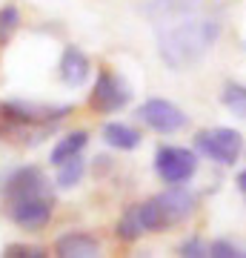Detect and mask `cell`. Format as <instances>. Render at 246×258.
<instances>
[{"label":"cell","mask_w":246,"mask_h":258,"mask_svg":"<svg viewBox=\"0 0 246 258\" xmlns=\"http://www.w3.org/2000/svg\"><path fill=\"white\" fill-rule=\"evenodd\" d=\"M157 6L163 9V15L155 18L157 29H160V35H157L160 57L172 69L195 66L215 43L218 20L198 15L195 9H186L178 0H157Z\"/></svg>","instance_id":"cell-1"},{"label":"cell","mask_w":246,"mask_h":258,"mask_svg":"<svg viewBox=\"0 0 246 258\" xmlns=\"http://www.w3.org/2000/svg\"><path fill=\"white\" fill-rule=\"evenodd\" d=\"M72 103H35V101H3L0 103V141L40 144L52 129L72 115Z\"/></svg>","instance_id":"cell-2"},{"label":"cell","mask_w":246,"mask_h":258,"mask_svg":"<svg viewBox=\"0 0 246 258\" xmlns=\"http://www.w3.org/2000/svg\"><path fill=\"white\" fill-rule=\"evenodd\" d=\"M195 207H198V195L192 192V189H186L183 184H175L166 192L137 204L146 232H163L169 227H178V224L186 221L195 212Z\"/></svg>","instance_id":"cell-3"},{"label":"cell","mask_w":246,"mask_h":258,"mask_svg":"<svg viewBox=\"0 0 246 258\" xmlns=\"http://www.w3.org/2000/svg\"><path fill=\"white\" fill-rule=\"evenodd\" d=\"M195 152L209 158L215 164H235L243 152V135L237 129L229 126H215V129H201L195 135Z\"/></svg>","instance_id":"cell-4"},{"label":"cell","mask_w":246,"mask_h":258,"mask_svg":"<svg viewBox=\"0 0 246 258\" xmlns=\"http://www.w3.org/2000/svg\"><path fill=\"white\" fill-rule=\"evenodd\" d=\"M132 101V89L129 83L115 75L112 69H98V78H95V86L89 92V106L98 115H112V112H120L126 103Z\"/></svg>","instance_id":"cell-5"},{"label":"cell","mask_w":246,"mask_h":258,"mask_svg":"<svg viewBox=\"0 0 246 258\" xmlns=\"http://www.w3.org/2000/svg\"><path fill=\"white\" fill-rule=\"evenodd\" d=\"M49 192V181H46L43 169L35 164H23L9 169L6 175L0 178V198L3 204H15L32 195H43Z\"/></svg>","instance_id":"cell-6"},{"label":"cell","mask_w":246,"mask_h":258,"mask_svg":"<svg viewBox=\"0 0 246 258\" xmlns=\"http://www.w3.org/2000/svg\"><path fill=\"white\" fill-rule=\"evenodd\" d=\"M137 120L157 135H172L189 123V115L166 98H149L137 106Z\"/></svg>","instance_id":"cell-7"},{"label":"cell","mask_w":246,"mask_h":258,"mask_svg":"<svg viewBox=\"0 0 246 258\" xmlns=\"http://www.w3.org/2000/svg\"><path fill=\"white\" fill-rule=\"evenodd\" d=\"M6 212H9V221L15 227L26 232H40L43 227H49L52 215H55V198H52V192L32 195L23 201L6 204Z\"/></svg>","instance_id":"cell-8"},{"label":"cell","mask_w":246,"mask_h":258,"mask_svg":"<svg viewBox=\"0 0 246 258\" xmlns=\"http://www.w3.org/2000/svg\"><path fill=\"white\" fill-rule=\"evenodd\" d=\"M198 169V155L183 147H157L155 149V172L163 184H186Z\"/></svg>","instance_id":"cell-9"},{"label":"cell","mask_w":246,"mask_h":258,"mask_svg":"<svg viewBox=\"0 0 246 258\" xmlns=\"http://www.w3.org/2000/svg\"><path fill=\"white\" fill-rule=\"evenodd\" d=\"M55 255L57 258H98L101 255V238L83 230H72L63 232L55 241Z\"/></svg>","instance_id":"cell-10"},{"label":"cell","mask_w":246,"mask_h":258,"mask_svg":"<svg viewBox=\"0 0 246 258\" xmlns=\"http://www.w3.org/2000/svg\"><path fill=\"white\" fill-rule=\"evenodd\" d=\"M57 75H60V81H63L66 86L77 89V86H83V83L89 81V75H92V60L86 57V52H83V49L66 46L63 52H60Z\"/></svg>","instance_id":"cell-11"},{"label":"cell","mask_w":246,"mask_h":258,"mask_svg":"<svg viewBox=\"0 0 246 258\" xmlns=\"http://www.w3.org/2000/svg\"><path fill=\"white\" fill-rule=\"evenodd\" d=\"M101 138L106 147L118 149V152H132V149L140 147V132L129 123H120V120H109L103 123L101 129Z\"/></svg>","instance_id":"cell-12"},{"label":"cell","mask_w":246,"mask_h":258,"mask_svg":"<svg viewBox=\"0 0 246 258\" xmlns=\"http://www.w3.org/2000/svg\"><path fill=\"white\" fill-rule=\"evenodd\" d=\"M86 144H89V132H86V129L66 132L63 138L52 147V152H49V164L60 166L63 161H69V158H74V155H80L83 149H86Z\"/></svg>","instance_id":"cell-13"},{"label":"cell","mask_w":246,"mask_h":258,"mask_svg":"<svg viewBox=\"0 0 246 258\" xmlns=\"http://www.w3.org/2000/svg\"><path fill=\"white\" fill-rule=\"evenodd\" d=\"M143 232H146V227H143V221H140V210H137V204H132V207L123 210V215H120L118 224H115V235H118L123 244H135Z\"/></svg>","instance_id":"cell-14"},{"label":"cell","mask_w":246,"mask_h":258,"mask_svg":"<svg viewBox=\"0 0 246 258\" xmlns=\"http://www.w3.org/2000/svg\"><path fill=\"white\" fill-rule=\"evenodd\" d=\"M83 175H86V161H83L80 155H74V158H69V161H63V164L57 166L55 184L60 186V189H72V186H77L83 181Z\"/></svg>","instance_id":"cell-15"},{"label":"cell","mask_w":246,"mask_h":258,"mask_svg":"<svg viewBox=\"0 0 246 258\" xmlns=\"http://www.w3.org/2000/svg\"><path fill=\"white\" fill-rule=\"evenodd\" d=\"M220 103L226 106L235 118L246 120V86L243 83H223V92H220Z\"/></svg>","instance_id":"cell-16"},{"label":"cell","mask_w":246,"mask_h":258,"mask_svg":"<svg viewBox=\"0 0 246 258\" xmlns=\"http://www.w3.org/2000/svg\"><path fill=\"white\" fill-rule=\"evenodd\" d=\"M20 23H23V18H20L18 6H15V3H3V6H0V49L18 35Z\"/></svg>","instance_id":"cell-17"},{"label":"cell","mask_w":246,"mask_h":258,"mask_svg":"<svg viewBox=\"0 0 246 258\" xmlns=\"http://www.w3.org/2000/svg\"><path fill=\"white\" fill-rule=\"evenodd\" d=\"M46 247H35V244H9L3 249V258H46Z\"/></svg>","instance_id":"cell-18"},{"label":"cell","mask_w":246,"mask_h":258,"mask_svg":"<svg viewBox=\"0 0 246 258\" xmlns=\"http://www.w3.org/2000/svg\"><path fill=\"white\" fill-rule=\"evenodd\" d=\"M178 255H183V258H206L209 255V244L203 238H186L178 247Z\"/></svg>","instance_id":"cell-19"},{"label":"cell","mask_w":246,"mask_h":258,"mask_svg":"<svg viewBox=\"0 0 246 258\" xmlns=\"http://www.w3.org/2000/svg\"><path fill=\"white\" fill-rule=\"evenodd\" d=\"M209 255L212 258H237L240 252H237V247L232 244V241L218 238V241H212V244H209Z\"/></svg>","instance_id":"cell-20"},{"label":"cell","mask_w":246,"mask_h":258,"mask_svg":"<svg viewBox=\"0 0 246 258\" xmlns=\"http://www.w3.org/2000/svg\"><path fill=\"white\" fill-rule=\"evenodd\" d=\"M237 186H240V192H246V169L237 175Z\"/></svg>","instance_id":"cell-21"}]
</instances>
